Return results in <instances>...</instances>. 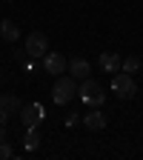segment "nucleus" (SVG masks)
Segmentation results:
<instances>
[{"mask_svg": "<svg viewBox=\"0 0 143 160\" xmlns=\"http://www.w3.org/2000/svg\"><path fill=\"white\" fill-rule=\"evenodd\" d=\"M74 94H77V80L72 74H57L54 89H52V100H54L57 106H66Z\"/></svg>", "mask_w": 143, "mask_h": 160, "instance_id": "obj_1", "label": "nucleus"}, {"mask_svg": "<svg viewBox=\"0 0 143 160\" xmlns=\"http://www.w3.org/2000/svg\"><path fill=\"white\" fill-rule=\"evenodd\" d=\"M77 97L83 100V103H89V106H103V100H106L103 86H100L97 80H92V77L80 80V86H77Z\"/></svg>", "mask_w": 143, "mask_h": 160, "instance_id": "obj_2", "label": "nucleus"}, {"mask_svg": "<svg viewBox=\"0 0 143 160\" xmlns=\"http://www.w3.org/2000/svg\"><path fill=\"white\" fill-rule=\"evenodd\" d=\"M112 92L120 100H129V97L137 94V83H135V77L129 72H117V74H112Z\"/></svg>", "mask_w": 143, "mask_h": 160, "instance_id": "obj_3", "label": "nucleus"}, {"mask_svg": "<svg viewBox=\"0 0 143 160\" xmlns=\"http://www.w3.org/2000/svg\"><path fill=\"white\" fill-rule=\"evenodd\" d=\"M20 120H23V129H37L46 120V112L40 103H26V106H20Z\"/></svg>", "mask_w": 143, "mask_h": 160, "instance_id": "obj_4", "label": "nucleus"}, {"mask_svg": "<svg viewBox=\"0 0 143 160\" xmlns=\"http://www.w3.org/2000/svg\"><path fill=\"white\" fill-rule=\"evenodd\" d=\"M46 49H49V40H46L43 32H32V34L26 37V57H32V60H43Z\"/></svg>", "mask_w": 143, "mask_h": 160, "instance_id": "obj_5", "label": "nucleus"}, {"mask_svg": "<svg viewBox=\"0 0 143 160\" xmlns=\"http://www.w3.org/2000/svg\"><path fill=\"white\" fill-rule=\"evenodd\" d=\"M43 69H46V74L57 77V74L69 72V60L60 54V52H46V54H43Z\"/></svg>", "mask_w": 143, "mask_h": 160, "instance_id": "obj_6", "label": "nucleus"}, {"mask_svg": "<svg viewBox=\"0 0 143 160\" xmlns=\"http://www.w3.org/2000/svg\"><path fill=\"white\" fill-rule=\"evenodd\" d=\"M80 123H83L86 129H92V132H100V129H106V114H103V112H97V106H94L89 114L80 117Z\"/></svg>", "mask_w": 143, "mask_h": 160, "instance_id": "obj_7", "label": "nucleus"}, {"mask_svg": "<svg viewBox=\"0 0 143 160\" xmlns=\"http://www.w3.org/2000/svg\"><path fill=\"white\" fill-rule=\"evenodd\" d=\"M97 63H100V69H103V72L115 74V72H120V63H123V60H120L117 52H103V54L97 57Z\"/></svg>", "mask_w": 143, "mask_h": 160, "instance_id": "obj_8", "label": "nucleus"}, {"mask_svg": "<svg viewBox=\"0 0 143 160\" xmlns=\"http://www.w3.org/2000/svg\"><path fill=\"white\" fill-rule=\"evenodd\" d=\"M69 74H72L74 80H86V77L92 74V66L86 63L83 57H74L72 63H69Z\"/></svg>", "mask_w": 143, "mask_h": 160, "instance_id": "obj_9", "label": "nucleus"}, {"mask_svg": "<svg viewBox=\"0 0 143 160\" xmlns=\"http://www.w3.org/2000/svg\"><path fill=\"white\" fill-rule=\"evenodd\" d=\"M20 106H23V100H20L17 94H0V109L9 112V114H17Z\"/></svg>", "mask_w": 143, "mask_h": 160, "instance_id": "obj_10", "label": "nucleus"}, {"mask_svg": "<svg viewBox=\"0 0 143 160\" xmlns=\"http://www.w3.org/2000/svg\"><path fill=\"white\" fill-rule=\"evenodd\" d=\"M0 37H3L6 43H14L20 37V29L14 26V20H0Z\"/></svg>", "mask_w": 143, "mask_h": 160, "instance_id": "obj_11", "label": "nucleus"}, {"mask_svg": "<svg viewBox=\"0 0 143 160\" xmlns=\"http://www.w3.org/2000/svg\"><path fill=\"white\" fill-rule=\"evenodd\" d=\"M120 72H129V74L140 72V57H137V54H129L123 63H120Z\"/></svg>", "mask_w": 143, "mask_h": 160, "instance_id": "obj_12", "label": "nucleus"}, {"mask_svg": "<svg viewBox=\"0 0 143 160\" xmlns=\"http://www.w3.org/2000/svg\"><path fill=\"white\" fill-rule=\"evenodd\" d=\"M26 132H29V134H26V143H23V146H26V152H34V149L40 146V134H37V129H26Z\"/></svg>", "mask_w": 143, "mask_h": 160, "instance_id": "obj_13", "label": "nucleus"}, {"mask_svg": "<svg viewBox=\"0 0 143 160\" xmlns=\"http://www.w3.org/2000/svg\"><path fill=\"white\" fill-rule=\"evenodd\" d=\"M14 152H12V146L6 143V140H0V160H9Z\"/></svg>", "mask_w": 143, "mask_h": 160, "instance_id": "obj_14", "label": "nucleus"}, {"mask_svg": "<svg viewBox=\"0 0 143 160\" xmlns=\"http://www.w3.org/2000/svg\"><path fill=\"white\" fill-rule=\"evenodd\" d=\"M80 117H83V114H69V117H66V129L77 126V123H80Z\"/></svg>", "mask_w": 143, "mask_h": 160, "instance_id": "obj_15", "label": "nucleus"}, {"mask_svg": "<svg viewBox=\"0 0 143 160\" xmlns=\"http://www.w3.org/2000/svg\"><path fill=\"white\" fill-rule=\"evenodd\" d=\"M9 117H12L9 112H3V109H0V126H6V120H9Z\"/></svg>", "mask_w": 143, "mask_h": 160, "instance_id": "obj_16", "label": "nucleus"}, {"mask_svg": "<svg viewBox=\"0 0 143 160\" xmlns=\"http://www.w3.org/2000/svg\"><path fill=\"white\" fill-rule=\"evenodd\" d=\"M0 140H6V126H0Z\"/></svg>", "mask_w": 143, "mask_h": 160, "instance_id": "obj_17", "label": "nucleus"}, {"mask_svg": "<svg viewBox=\"0 0 143 160\" xmlns=\"http://www.w3.org/2000/svg\"><path fill=\"white\" fill-rule=\"evenodd\" d=\"M9 3H12V0H9Z\"/></svg>", "mask_w": 143, "mask_h": 160, "instance_id": "obj_18", "label": "nucleus"}]
</instances>
